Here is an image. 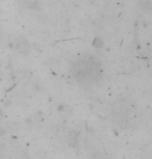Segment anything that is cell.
Masks as SVG:
<instances>
[{
	"label": "cell",
	"mask_w": 152,
	"mask_h": 159,
	"mask_svg": "<svg viewBox=\"0 0 152 159\" xmlns=\"http://www.w3.org/2000/svg\"><path fill=\"white\" fill-rule=\"evenodd\" d=\"M15 47H16V49L19 51L20 53H23V54H27L29 52V50H30V44H29L28 40L23 37H20L17 39Z\"/></svg>",
	"instance_id": "cell-1"
},
{
	"label": "cell",
	"mask_w": 152,
	"mask_h": 159,
	"mask_svg": "<svg viewBox=\"0 0 152 159\" xmlns=\"http://www.w3.org/2000/svg\"><path fill=\"white\" fill-rule=\"evenodd\" d=\"M25 7L32 11H40L43 8V4L38 0H27Z\"/></svg>",
	"instance_id": "cell-2"
}]
</instances>
